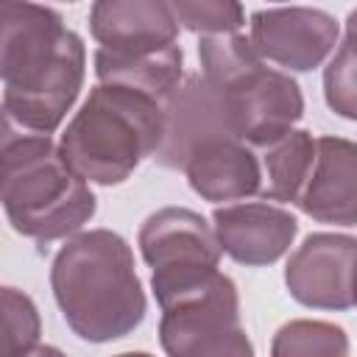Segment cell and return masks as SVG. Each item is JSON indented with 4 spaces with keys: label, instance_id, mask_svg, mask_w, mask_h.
I'll return each mask as SVG.
<instances>
[{
    "label": "cell",
    "instance_id": "cell-1",
    "mask_svg": "<svg viewBox=\"0 0 357 357\" xmlns=\"http://www.w3.org/2000/svg\"><path fill=\"white\" fill-rule=\"evenodd\" d=\"M86 50L56 8L0 3L3 123L25 134H53L84 84Z\"/></svg>",
    "mask_w": 357,
    "mask_h": 357
},
{
    "label": "cell",
    "instance_id": "cell-2",
    "mask_svg": "<svg viewBox=\"0 0 357 357\" xmlns=\"http://www.w3.org/2000/svg\"><path fill=\"white\" fill-rule=\"evenodd\" d=\"M50 287L67 326L89 343L126 337L145 318L148 301L131 245L109 229L70 237L53 259Z\"/></svg>",
    "mask_w": 357,
    "mask_h": 357
},
{
    "label": "cell",
    "instance_id": "cell-3",
    "mask_svg": "<svg viewBox=\"0 0 357 357\" xmlns=\"http://www.w3.org/2000/svg\"><path fill=\"white\" fill-rule=\"evenodd\" d=\"M0 195L14 231L39 243L75 234L98 209L89 184L64 162L50 137L11 126H3Z\"/></svg>",
    "mask_w": 357,
    "mask_h": 357
},
{
    "label": "cell",
    "instance_id": "cell-4",
    "mask_svg": "<svg viewBox=\"0 0 357 357\" xmlns=\"http://www.w3.org/2000/svg\"><path fill=\"white\" fill-rule=\"evenodd\" d=\"M165 137L159 100L98 84L61 134L64 162L84 178L103 187L126 181L145 156H156Z\"/></svg>",
    "mask_w": 357,
    "mask_h": 357
},
{
    "label": "cell",
    "instance_id": "cell-5",
    "mask_svg": "<svg viewBox=\"0 0 357 357\" xmlns=\"http://www.w3.org/2000/svg\"><path fill=\"white\" fill-rule=\"evenodd\" d=\"M151 287L162 307L159 343L167 357H254L240 324V296L226 273H151Z\"/></svg>",
    "mask_w": 357,
    "mask_h": 357
},
{
    "label": "cell",
    "instance_id": "cell-6",
    "mask_svg": "<svg viewBox=\"0 0 357 357\" xmlns=\"http://www.w3.org/2000/svg\"><path fill=\"white\" fill-rule=\"evenodd\" d=\"M162 109H165V137L153 162L167 170H184L187 162L209 142L240 139L229 95L204 75H187L170 92Z\"/></svg>",
    "mask_w": 357,
    "mask_h": 357
},
{
    "label": "cell",
    "instance_id": "cell-7",
    "mask_svg": "<svg viewBox=\"0 0 357 357\" xmlns=\"http://www.w3.org/2000/svg\"><path fill=\"white\" fill-rule=\"evenodd\" d=\"M290 296L312 310H349L357 304V240L318 231L290 254L284 265Z\"/></svg>",
    "mask_w": 357,
    "mask_h": 357
},
{
    "label": "cell",
    "instance_id": "cell-8",
    "mask_svg": "<svg viewBox=\"0 0 357 357\" xmlns=\"http://www.w3.org/2000/svg\"><path fill=\"white\" fill-rule=\"evenodd\" d=\"M248 39L262 59L296 73H307L335 50L337 22L332 14L310 6L262 8L251 14Z\"/></svg>",
    "mask_w": 357,
    "mask_h": 357
},
{
    "label": "cell",
    "instance_id": "cell-9",
    "mask_svg": "<svg viewBox=\"0 0 357 357\" xmlns=\"http://www.w3.org/2000/svg\"><path fill=\"white\" fill-rule=\"evenodd\" d=\"M223 92L231 103L237 137L254 148L290 134L304 114L298 84L287 73L271 70L265 64Z\"/></svg>",
    "mask_w": 357,
    "mask_h": 357
},
{
    "label": "cell",
    "instance_id": "cell-10",
    "mask_svg": "<svg viewBox=\"0 0 357 357\" xmlns=\"http://www.w3.org/2000/svg\"><path fill=\"white\" fill-rule=\"evenodd\" d=\"M137 243L153 273L218 268L223 251L209 223L187 206H165L148 215L139 226Z\"/></svg>",
    "mask_w": 357,
    "mask_h": 357
},
{
    "label": "cell",
    "instance_id": "cell-11",
    "mask_svg": "<svg viewBox=\"0 0 357 357\" xmlns=\"http://www.w3.org/2000/svg\"><path fill=\"white\" fill-rule=\"evenodd\" d=\"M212 220L220 248L240 265L276 262L298 234L296 218L268 201L218 206Z\"/></svg>",
    "mask_w": 357,
    "mask_h": 357
},
{
    "label": "cell",
    "instance_id": "cell-12",
    "mask_svg": "<svg viewBox=\"0 0 357 357\" xmlns=\"http://www.w3.org/2000/svg\"><path fill=\"white\" fill-rule=\"evenodd\" d=\"M89 31L112 53H159L176 45L178 20L162 0H100L89 11Z\"/></svg>",
    "mask_w": 357,
    "mask_h": 357
},
{
    "label": "cell",
    "instance_id": "cell-13",
    "mask_svg": "<svg viewBox=\"0 0 357 357\" xmlns=\"http://www.w3.org/2000/svg\"><path fill=\"white\" fill-rule=\"evenodd\" d=\"M296 206L318 223L357 226V142L315 139V162Z\"/></svg>",
    "mask_w": 357,
    "mask_h": 357
},
{
    "label": "cell",
    "instance_id": "cell-14",
    "mask_svg": "<svg viewBox=\"0 0 357 357\" xmlns=\"http://www.w3.org/2000/svg\"><path fill=\"white\" fill-rule=\"evenodd\" d=\"M190 187L212 204L259 195V156L240 139H218L204 145L184 167Z\"/></svg>",
    "mask_w": 357,
    "mask_h": 357
},
{
    "label": "cell",
    "instance_id": "cell-15",
    "mask_svg": "<svg viewBox=\"0 0 357 357\" xmlns=\"http://www.w3.org/2000/svg\"><path fill=\"white\" fill-rule=\"evenodd\" d=\"M181 67H184V53L178 45L139 56L112 53L103 47L95 50V75L100 84L131 89L159 103H165L170 92L181 84Z\"/></svg>",
    "mask_w": 357,
    "mask_h": 357
},
{
    "label": "cell",
    "instance_id": "cell-16",
    "mask_svg": "<svg viewBox=\"0 0 357 357\" xmlns=\"http://www.w3.org/2000/svg\"><path fill=\"white\" fill-rule=\"evenodd\" d=\"M259 170H262V187L259 195L265 201H290L296 204L312 162H315V139L310 131L293 128L290 134L268 142L259 148Z\"/></svg>",
    "mask_w": 357,
    "mask_h": 357
},
{
    "label": "cell",
    "instance_id": "cell-17",
    "mask_svg": "<svg viewBox=\"0 0 357 357\" xmlns=\"http://www.w3.org/2000/svg\"><path fill=\"white\" fill-rule=\"evenodd\" d=\"M198 56H201V67H204L201 75L206 81H212L218 89H231L245 75H251L254 70L262 67V56L254 50L251 39L243 36L240 31L201 36Z\"/></svg>",
    "mask_w": 357,
    "mask_h": 357
},
{
    "label": "cell",
    "instance_id": "cell-18",
    "mask_svg": "<svg viewBox=\"0 0 357 357\" xmlns=\"http://www.w3.org/2000/svg\"><path fill=\"white\" fill-rule=\"evenodd\" d=\"M271 357H349V335L329 321H287L271 340Z\"/></svg>",
    "mask_w": 357,
    "mask_h": 357
},
{
    "label": "cell",
    "instance_id": "cell-19",
    "mask_svg": "<svg viewBox=\"0 0 357 357\" xmlns=\"http://www.w3.org/2000/svg\"><path fill=\"white\" fill-rule=\"evenodd\" d=\"M324 98L329 109L357 123V8L346 20V36L324 70Z\"/></svg>",
    "mask_w": 357,
    "mask_h": 357
},
{
    "label": "cell",
    "instance_id": "cell-20",
    "mask_svg": "<svg viewBox=\"0 0 357 357\" xmlns=\"http://www.w3.org/2000/svg\"><path fill=\"white\" fill-rule=\"evenodd\" d=\"M39 340V312L33 301L17 290L3 287V357H25Z\"/></svg>",
    "mask_w": 357,
    "mask_h": 357
},
{
    "label": "cell",
    "instance_id": "cell-21",
    "mask_svg": "<svg viewBox=\"0 0 357 357\" xmlns=\"http://www.w3.org/2000/svg\"><path fill=\"white\" fill-rule=\"evenodd\" d=\"M173 14L178 20V25H184L192 33L201 36H215V33H229V31H240L245 22L243 6L231 3V0H201V3H170Z\"/></svg>",
    "mask_w": 357,
    "mask_h": 357
},
{
    "label": "cell",
    "instance_id": "cell-22",
    "mask_svg": "<svg viewBox=\"0 0 357 357\" xmlns=\"http://www.w3.org/2000/svg\"><path fill=\"white\" fill-rule=\"evenodd\" d=\"M25 357H67L64 351H59L56 346H36L31 354H25Z\"/></svg>",
    "mask_w": 357,
    "mask_h": 357
},
{
    "label": "cell",
    "instance_id": "cell-23",
    "mask_svg": "<svg viewBox=\"0 0 357 357\" xmlns=\"http://www.w3.org/2000/svg\"><path fill=\"white\" fill-rule=\"evenodd\" d=\"M117 357H153L148 351H126V354H117Z\"/></svg>",
    "mask_w": 357,
    "mask_h": 357
}]
</instances>
